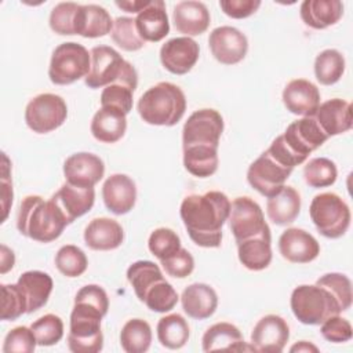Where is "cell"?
<instances>
[{
    "label": "cell",
    "instance_id": "cell-29",
    "mask_svg": "<svg viewBox=\"0 0 353 353\" xmlns=\"http://www.w3.org/2000/svg\"><path fill=\"white\" fill-rule=\"evenodd\" d=\"M270 229L237 243L239 261L248 270H263L272 262Z\"/></svg>",
    "mask_w": 353,
    "mask_h": 353
},
{
    "label": "cell",
    "instance_id": "cell-16",
    "mask_svg": "<svg viewBox=\"0 0 353 353\" xmlns=\"http://www.w3.org/2000/svg\"><path fill=\"white\" fill-rule=\"evenodd\" d=\"M105 174L102 159L94 153L79 152L70 154L63 163L66 182L79 188H94Z\"/></svg>",
    "mask_w": 353,
    "mask_h": 353
},
{
    "label": "cell",
    "instance_id": "cell-10",
    "mask_svg": "<svg viewBox=\"0 0 353 353\" xmlns=\"http://www.w3.org/2000/svg\"><path fill=\"white\" fill-rule=\"evenodd\" d=\"M228 221L236 243L256 236L269 229L259 204L248 196L236 197L230 203Z\"/></svg>",
    "mask_w": 353,
    "mask_h": 353
},
{
    "label": "cell",
    "instance_id": "cell-51",
    "mask_svg": "<svg viewBox=\"0 0 353 353\" xmlns=\"http://www.w3.org/2000/svg\"><path fill=\"white\" fill-rule=\"evenodd\" d=\"M320 332L324 339L332 343H343L352 339L353 331L350 323L341 317L339 314L328 317L325 321L321 323Z\"/></svg>",
    "mask_w": 353,
    "mask_h": 353
},
{
    "label": "cell",
    "instance_id": "cell-49",
    "mask_svg": "<svg viewBox=\"0 0 353 353\" xmlns=\"http://www.w3.org/2000/svg\"><path fill=\"white\" fill-rule=\"evenodd\" d=\"M37 341L32 331L25 325L12 328L4 338V353H32L36 349Z\"/></svg>",
    "mask_w": 353,
    "mask_h": 353
},
{
    "label": "cell",
    "instance_id": "cell-6",
    "mask_svg": "<svg viewBox=\"0 0 353 353\" xmlns=\"http://www.w3.org/2000/svg\"><path fill=\"white\" fill-rule=\"evenodd\" d=\"M102 314L91 307L74 303L70 313L68 347L73 353H98L103 347L101 331Z\"/></svg>",
    "mask_w": 353,
    "mask_h": 353
},
{
    "label": "cell",
    "instance_id": "cell-46",
    "mask_svg": "<svg viewBox=\"0 0 353 353\" xmlns=\"http://www.w3.org/2000/svg\"><path fill=\"white\" fill-rule=\"evenodd\" d=\"M316 284L323 285L332 294V296L336 299L342 312L347 310L352 306L353 292H352V283L347 276L336 272L327 273L321 276L316 281Z\"/></svg>",
    "mask_w": 353,
    "mask_h": 353
},
{
    "label": "cell",
    "instance_id": "cell-30",
    "mask_svg": "<svg viewBox=\"0 0 353 353\" xmlns=\"http://www.w3.org/2000/svg\"><path fill=\"white\" fill-rule=\"evenodd\" d=\"M113 21L110 14L98 4L80 6L74 19V34L87 39L106 36L112 32Z\"/></svg>",
    "mask_w": 353,
    "mask_h": 353
},
{
    "label": "cell",
    "instance_id": "cell-40",
    "mask_svg": "<svg viewBox=\"0 0 353 353\" xmlns=\"http://www.w3.org/2000/svg\"><path fill=\"white\" fill-rule=\"evenodd\" d=\"M338 176L336 165L327 157H314L303 167L305 182L314 189L327 188L335 183Z\"/></svg>",
    "mask_w": 353,
    "mask_h": 353
},
{
    "label": "cell",
    "instance_id": "cell-12",
    "mask_svg": "<svg viewBox=\"0 0 353 353\" xmlns=\"http://www.w3.org/2000/svg\"><path fill=\"white\" fill-rule=\"evenodd\" d=\"M91 68L84 81L88 88H102L116 81L124 70L125 59L109 46H97L90 51Z\"/></svg>",
    "mask_w": 353,
    "mask_h": 353
},
{
    "label": "cell",
    "instance_id": "cell-19",
    "mask_svg": "<svg viewBox=\"0 0 353 353\" xmlns=\"http://www.w3.org/2000/svg\"><path fill=\"white\" fill-rule=\"evenodd\" d=\"M102 199L110 212L116 215L127 214L137 201L135 182L125 174H113L102 186Z\"/></svg>",
    "mask_w": 353,
    "mask_h": 353
},
{
    "label": "cell",
    "instance_id": "cell-2",
    "mask_svg": "<svg viewBox=\"0 0 353 353\" xmlns=\"http://www.w3.org/2000/svg\"><path fill=\"white\" fill-rule=\"evenodd\" d=\"M68 225V219L51 199L46 201L41 196L30 194L21 201L17 216L21 234L39 243H51Z\"/></svg>",
    "mask_w": 353,
    "mask_h": 353
},
{
    "label": "cell",
    "instance_id": "cell-44",
    "mask_svg": "<svg viewBox=\"0 0 353 353\" xmlns=\"http://www.w3.org/2000/svg\"><path fill=\"white\" fill-rule=\"evenodd\" d=\"M37 345L40 346H52L58 343L63 336V323L59 316L48 313L37 319L30 325Z\"/></svg>",
    "mask_w": 353,
    "mask_h": 353
},
{
    "label": "cell",
    "instance_id": "cell-43",
    "mask_svg": "<svg viewBox=\"0 0 353 353\" xmlns=\"http://www.w3.org/2000/svg\"><path fill=\"white\" fill-rule=\"evenodd\" d=\"M142 302L153 312L165 313L175 307L178 302V294L174 287L165 281V279H163L146 291Z\"/></svg>",
    "mask_w": 353,
    "mask_h": 353
},
{
    "label": "cell",
    "instance_id": "cell-11",
    "mask_svg": "<svg viewBox=\"0 0 353 353\" xmlns=\"http://www.w3.org/2000/svg\"><path fill=\"white\" fill-rule=\"evenodd\" d=\"M292 170L276 161L266 150L251 163L247 171L248 183L262 196L272 197L279 193Z\"/></svg>",
    "mask_w": 353,
    "mask_h": 353
},
{
    "label": "cell",
    "instance_id": "cell-9",
    "mask_svg": "<svg viewBox=\"0 0 353 353\" xmlns=\"http://www.w3.org/2000/svg\"><path fill=\"white\" fill-rule=\"evenodd\" d=\"M223 132V119L215 109H200L192 113L182 128V148L218 149Z\"/></svg>",
    "mask_w": 353,
    "mask_h": 353
},
{
    "label": "cell",
    "instance_id": "cell-21",
    "mask_svg": "<svg viewBox=\"0 0 353 353\" xmlns=\"http://www.w3.org/2000/svg\"><path fill=\"white\" fill-rule=\"evenodd\" d=\"M61 212L68 219L69 225L79 216L87 214L95 201L94 188H79L65 182L57 193L51 196Z\"/></svg>",
    "mask_w": 353,
    "mask_h": 353
},
{
    "label": "cell",
    "instance_id": "cell-42",
    "mask_svg": "<svg viewBox=\"0 0 353 353\" xmlns=\"http://www.w3.org/2000/svg\"><path fill=\"white\" fill-rule=\"evenodd\" d=\"M110 36L112 40L124 51H138L146 43L137 30L135 19L130 17L116 18L113 21Z\"/></svg>",
    "mask_w": 353,
    "mask_h": 353
},
{
    "label": "cell",
    "instance_id": "cell-15",
    "mask_svg": "<svg viewBox=\"0 0 353 353\" xmlns=\"http://www.w3.org/2000/svg\"><path fill=\"white\" fill-rule=\"evenodd\" d=\"M290 339L287 321L277 314L263 316L252 328L251 349L263 353H280Z\"/></svg>",
    "mask_w": 353,
    "mask_h": 353
},
{
    "label": "cell",
    "instance_id": "cell-17",
    "mask_svg": "<svg viewBox=\"0 0 353 353\" xmlns=\"http://www.w3.org/2000/svg\"><path fill=\"white\" fill-rule=\"evenodd\" d=\"M199 44L186 36L174 37L160 48L161 65L174 74H186L199 61Z\"/></svg>",
    "mask_w": 353,
    "mask_h": 353
},
{
    "label": "cell",
    "instance_id": "cell-37",
    "mask_svg": "<svg viewBox=\"0 0 353 353\" xmlns=\"http://www.w3.org/2000/svg\"><path fill=\"white\" fill-rule=\"evenodd\" d=\"M152 343V328L142 319L128 320L120 332V345L127 353H145Z\"/></svg>",
    "mask_w": 353,
    "mask_h": 353
},
{
    "label": "cell",
    "instance_id": "cell-36",
    "mask_svg": "<svg viewBox=\"0 0 353 353\" xmlns=\"http://www.w3.org/2000/svg\"><path fill=\"white\" fill-rule=\"evenodd\" d=\"M183 165L197 178H207L218 170V149L193 146L183 149Z\"/></svg>",
    "mask_w": 353,
    "mask_h": 353
},
{
    "label": "cell",
    "instance_id": "cell-39",
    "mask_svg": "<svg viewBox=\"0 0 353 353\" xmlns=\"http://www.w3.org/2000/svg\"><path fill=\"white\" fill-rule=\"evenodd\" d=\"M127 279L134 288L137 298L142 302L146 291L163 280L164 276L160 268L152 261H137L127 269Z\"/></svg>",
    "mask_w": 353,
    "mask_h": 353
},
{
    "label": "cell",
    "instance_id": "cell-23",
    "mask_svg": "<svg viewBox=\"0 0 353 353\" xmlns=\"http://www.w3.org/2000/svg\"><path fill=\"white\" fill-rule=\"evenodd\" d=\"M324 134L330 138L352 128V105L341 98H332L319 105L313 114Z\"/></svg>",
    "mask_w": 353,
    "mask_h": 353
},
{
    "label": "cell",
    "instance_id": "cell-26",
    "mask_svg": "<svg viewBox=\"0 0 353 353\" xmlns=\"http://www.w3.org/2000/svg\"><path fill=\"white\" fill-rule=\"evenodd\" d=\"M181 303L183 312L196 320H204L214 314L218 306V295L212 287L204 283L188 285L182 295Z\"/></svg>",
    "mask_w": 353,
    "mask_h": 353
},
{
    "label": "cell",
    "instance_id": "cell-56",
    "mask_svg": "<svg viewBox=\"0 0 353 353\" xmlns=\"http://www.w3.org/2000/svg\"><path fill=\"white\" fill-rule=\"evenodd\" d=\"M1 265H0V273L4 274L7 273L10 269L14 268L15 263V255L12 252V250H10L7 245L1 244V259H0Z\"/></svg>",
    "mask_w": 353,
    "mask_h": 353
},
{
    "label": "cell",
    "instance_id": "cell-1",
    "mask_svg": "<svg viewBox=\"0 0 353 353\" xmlns=\"http://www.w3.org/2000/svg\"><path fill=\"white\" fill-rule=\"evenodd\" d=\"M230 212V200L219 190L189 194L183 199L179 215L192 241L204 248H216L222 243V226Z\"/></svg>",
    "mask_w": 353,
    "mask_h": 353
},
{
    "label": "cell",
    "instance_id": "cell-28",
    "mask_svg": "<svg viewBox=\"0 0 353 353\" xmlns=\"http://www.w3.org/2000/svg\"><path fill=\"white\" fill-rule=\"evenodd\" d=\"M139 36L145 41H160L170 33V22L165 4L161 0H153L135 18Z\"/></svg>",
    "mask_w": 353,
    "mask_h": 353
},
{
    "label": "cell",
    "instance_id": "cell-22",
    "mask_svg": "<svg viewBox=\"0 0 353 353\" xmlns=\"http://www.w3.org/2000/svg\"><path fill=\"white\" fill-rule=\"evenodd\" d=\"M138 85V73L127 61L123 73L101 92V106H112L128 114L132 109V95Z\"/></svg>",
    "mask_w": 353,
    "mask_h": 353
},
{
    "label": "cell",
    "instance_id": "cell-18",
    "mask_svg": "<svg viewBox=\"0 0 353 353\" xmlns=\"http://www.w3.org/2000/svg\"><path fill=\"white\" fill-rule=\"evenodd\" d=\"M279 251L291 263H309L319 256L320 244L309 232L288 228L279 239Z\"/></svg>",
    "mask_w": 353,
    "mask_h": 353
},
{
    "label": "cell",
    "instance_id": "cell-32",
    "mask_svg": "<svg viewBox=\"0 0 353 353\" xmlns=\"http://www.w3.org/2000/svg\"><path fill=\"white\" fill-rule=\"evenodd\" d=\"M299 14L306 26L325 29L335 25L343 15V4L339 0H305Z\"/></svg>",
    "mask_w": 353,
    "mask_h": 353
},
{
    "label": "cell",
    "instance_id": "cell-27",
    "mask_svg": "<svg viewBox=\"0 0 353 353\" xmlns=\"http://www.w3.org/2000/svg\"><path fill=\"white\" fill-rule=\"evenodd\" d=\"M127 114L112 106H101L91 120L92 137L103 143L120 141L127 130Z\"/></svg>",
    "mask_w": 353,
    "mask_h": 353
},
{
    "label": "cell",
    "instance_id": "cell-33",
    "mask_svg": "<svg viewBox=\"0 0 353 353\" xmlns=\"http://www.w3.org/2000/svg\"><path fill=\"white\" fill-rule=\"evenodd\" d=\"M301 211V196L292 186H283L274 196L268 199L266 214L276 225L292 223Z\"/></svg>",
    "mask_w": 353,
    "mask_h": 353
},
{
    "label": "cell",
    "instance_id": "cell-13",
    "mask_svg": "<svg viewBox=\"0 0 353 353\" xmlns=\"http://www.w3.org/2000/svg\"><path fill=\"white\" fill-rule=\"evenodd\" d=\"M285 145L305 161L309 154L320 148L328 137L320 128L314 116H305L299 120L292 121L284 134H281Z\"/></svg>",
    "mask_w": 353,
    "mask_h": 353
},
{
    "label": "cell",
    "instance_id": "cell-8",
    "mask_svg": "<svg viewBox=\"0 0 353 353\" xmlns=\"http://www.w3.org/2000/svg\"><path fill=\"white\" fill-rule=\"evenodd\" d=\"M68 117V106L62 97L39 94L29 101L25 109L28 127L37 134H47L61 127Z\"/></svg>",
    "mask_w": 353,
    "mask_h": 353
},
{
    "label": "cell",
    "instance_id": "cell-53",
    "mask_svg": "<svg viewBox=\"0 0 353 353\" xmlns=\"http://www.w3.org/2000/svg\"><path fill=\"white\" fill-rule=\"evenodd\" d=\"M219 7L223 14L233 19H243L252 15L259 7V0H221Z\"/></svg>",
    "mask_w": 353,
    "mask_h": 353
},
{
    "label": "cell",
    "instance_id": "cell-7",
    "mask_svg": "<svg viewBox=\"0 0 353 353\" xmlns=\"http://www.w3.org/2000/svg\"><path fill=\"white\" fill-rule=\"evenodd\" d=\"M91 68V55L87 48L79 43L68 41L59 44L50 61L48 77L57 85H68L88 74Z\"/></svg>",
    "mask_w": 353,
    "mask_h": 353
},
{
    "label": "cell",
    "instance_id": "cell-57",
    "mask_svg": "<svg viewBox=\"0 0 353 353\" xmlns=\"http://www.w3.org/2000/svg\"><path fill=\"white\" fill-rule=\"evenodd\" d=\"M290 350L291 352H319V349L314 345H312L306 341H301V342L295 343Z\"/></svg>",
    "mask_w": 353,
    "mask_h": 353
},
{
    "label": "cell",
    "instance_id": "cell-41",
    "mask_svg": "<svg viewBox=\"0 0 353 353\" xmlns=\"http://www.w3.org/2000/svg\"><path fill=\"white\" fill-rule=\"evenodd\" d=\"M57 269L66 277L81 276L88 266L87 256L81 248L73 244H66L61 247L55 255Z\"/></svg>",
    "mask_w": 353,
    "mask_h": 353
},
{
    "label": "cell",
    "instance_id": "cell-20",
    "mask_svg": "<svg viewBox=\"0 0 353 353\" xmlns=\"http://www.w3.org/2000/svg\"><path fill=\"white\" fill-rule=\"evenodd\" d=\"M283 103L294 114L313 116L320 105V91L312 81L295 79L284 87Z\"/></svg>",
    "mask_w": 353,
    "mask_h": 353
},
{
    "label": "cell",
    "instance_id": "cell-5",
    "mask_svg": "<svg viewBox=\"0 0 353 353\" xmlns=\"http://www.w3.org/2000/svg\"><path fill=\"white\" fill-rule=\"evenodd\" d=\"M312 222L320 234L327 239L342 237L350 226L349 205L335 193L316 194L309 207Z\"/></svg>",
    "mask_w": 353,
    "mask_h": 353
},
{
    "label": "cell",
    "instance_id": "cell-4",
    "mask_svg": "<svg viewBox=\"0 0 353 353\" xmlns=\"http://www.w3.org/2000/svg\"><path fill=\"white\" fill-rule=\"evenodd\" d=\"M294 316L306 325H319L328 317L342 313L336 299L323 285H299L290 299Z\"/></svg>",
    "mask_w": 353,
    "mask_h": 353
},
{
    "label": "cell",
    "instance_id": "cell-48",
    "mask_svg": "<svg viewBox=\"0 0 353 353\" xmlns=\"http://www.w3.org/2000/svg\"><path fill=\"white\" fill-rule=\"evenodd\" d=\"M80 4L77 3H58L50 14V28L52 32L62 36L74 34V19Z\"/></svg>",
    "mask_w": 353,
    "mask_h": 353
},
{
    "label": "cell",
    "instance_id": "cell-50",
    "mask_svg": "<svg viewBox=\"0 0 353 353\" xmlns=\"http://www.w3.org/2000/svg\"><path fill=\"white\" fill-rule=\"evenodd\" d=\"M74 303H80L98 310L102 316H106L109 309L108 294L102 287L97 284H87L81 287L74 296Z\"/></svg>",
    "mask_w": 353,
    "mask_h": 353
},
{
    "label": "cell",
    "instance_id": "cell-31",
    "mask_svg": "<svg viewBox=\"0 0 353 353\" xmlns=\"http://www.w3.org/2000/svg\"><path fill=\"white\" fill-rule=\"evenodd\" d=\"M17 285L26 299L28 313H33L47 303L54 283L48 273L41 270H29L19 276Z\"/></svg>",
    "mask_w": 353,
    "mask_h": 353
},
{
    "label": "cell",
    "instance_id": "cell-25",
    "mask_svg": "<svg viewBox=\"0 0 353 353\" xmlns=\"http://www.w3.org/2000/svg\"><path fill=\"white\" fill-rule=\"evenodd\" d=\"M124 230L121 225L112 218H95L84 229V243L95 251H110L121 245Z\"/></svg>",
    "mask_w": 353,
    "mask_h": 353
},
{
    "label": "cell",
    "instance_id": "cell-14",
    "mask_svg": "<svg viewBox=\"0 0 353 353\" xmlns=\"http://www.w3.org/2000/svg\"><path fill=\"white\" fill-rule=\"evenodd\" d=\"M208 46L214 58L223 65L239 63L248 51L245 34L233 26L215 28L210 33Z\"/></svg>",
    "mask_w": 353,
    "mask_h": 353
},
{
    "label": "cell",
    "instance_id": "cell-45",
    "mask_svg": "<svg viewBox=\"0 0 353 353\" xmlns=\"http://www.w3.org/2000/svg\"><path fill=\"white\" fill-rule=\"evenodd\" d=\"M149 251L159 259H167L175 252H178L181 247V239L179 236L168 228H159L153 230L148 240Z\"/></svg>",
    "mask_w": 353,
    "mask_h": 353
},
{
    "label": "cell",
    "instance_id": "cell-38",
    "mask_svg": "<svg viewBox=\"0 0 353 353\" xmlns=\"http://www.w3.org/2000/svg\"><path fill=\"white\" fill-rule=\"evenodd\" d=\"M345 72V58L334 48L321 51L314 59V76L323 85H332L341 80Z\"/></svg>",
    "mask_w": 353,
    "mask_h": 353
},
{
    "label": "cell",
    "instance_id": "cell-34",
    "mask_svg": "<svg viewBox=\"0 0 353 353\" xmlns=\"http://www.w3.org/2000/svg\"><path fill=\"white\" fill-rule=\"evenodd\" d=\"M201 345L204 352H214V350L240 352L245 349L244 338L240 330L232 323H226V321L211 325L204 332Z\"/></svg>",
    "mask_w": 353,
    "mask_h": 353
},
{
    "label": "cell",
    "instance_id": "cell-35",
    "mask_svg": "<svg viewBox=\"0 0 353 353\" xmlns=\"http://www.w3.org/2000/svg\"><path fill=\"white\" fill-rule=\"evenodd\" d=\"M190 335L188 321L178 313L167 314L157 323L159 342L167 349H181Z\"/></svg>",
    "mask_w": 353,
    "mask_h": 353
},
{
    "label": "cell",
    "instance_id": "cell-52",
    "mask_svg": "<svg viewBox=\"0 0 353 353\" xmlns=\"http://www.w3.org/2000/svg\"><path fill=\"white\" fill-rule=\"evenodd\" d=\"M160 263L163 265L165 273L175 279H185L194 269V259L192 254L185 248H181L170 258L160 261Z\"/></svg>",
    "mask_w": 353,
    "mask_h": 353
},
{
    "label": "cell",
    "instance_id": "cell-47",
    "mask_svg": "<svg viewBox=\"0 0 353 353\" xmlns=\"http://www.w3.org/2000/svg\"><path fill=\"white\" fill-rule=\"evenodd\" d=\"M28 313L26 299L17 284H1V320H17Z\"/></svg>",
    "mask_w": 353,
    "mask_h": 353
},
{
    "label": "cell",
    "instance_id": "cell-3",
    "mask_svg": "<svg viewBox=\"0 0 353 353\" xmlns=\"http://www.w3.org/2000/svg\"><path fill=\"white\" fill-rule=\"evenodd\" d=\"M137 109L145 123L172 127L185 114L186 98L176 84L160 81L141 95Z\"/></svg>",
    "mask_w": 353,
    "mask_h": 353
},
{
    "label": "cell",
    "instance_id": "cell-55",
    "mask_svg": "<svg viewBox=\"0 0 353 353\" xmlns=\"http://www.w3.org/2000/svg\"><path fill=\"white\" fill-rule=\"evenodd\" d=\"M149 0H132V1H116L114 4L119 7V8H121V10H124L125 12H137V14H139L143 8H146L148 6H149Z\"/></svg>",
    "mask_w": 353,
    "mask_h": 353
},
{
    "label": "cell",
    "instance_id": "cell-54",
    "mask_svg": "<svg viewBox=\"0 0 353 353\" xmlns=\"http://www.w3.org/2000/svg\"><path fill=\"white\" fill-rule=\"evenodd\" d=\"M0 186H1V207H3V218L1 222H4L8 216L10 207L12 204V181L10 178V161L6 153H3V167H1V179H0Z\"/></svg>",
    "mask_w": 353,
    "mask_h": 353
},
{
    "label": "cell",
    "instance_id": "cell-24",
    "mask_svg": "<svg viewBox=\"0 0 353 353\" xmlns=\"http://www.w3.org/2000/svg\"><path fill=\"white\" fill-rule=\"evenodd\" d=\"M172 19L175 29L186 37L204 33L211 22L207 6L196 0L176 3L172 11Z\"/></svg>",
    "mask_w": 353,
    "mask_h": 353
}]
</instances>
